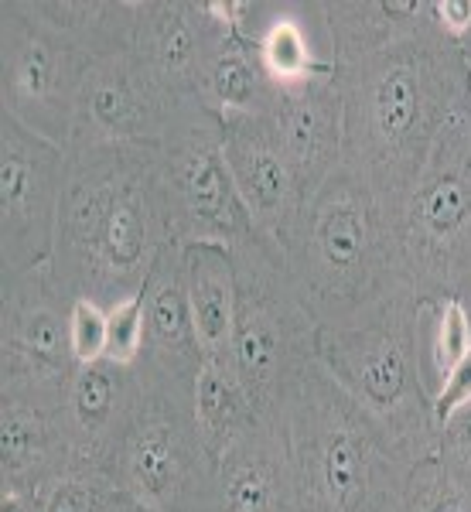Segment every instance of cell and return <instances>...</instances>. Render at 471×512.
Returning a JSON list of instances; mask_svg holds the SVG:
<instances>
[{
    "label": "cell",
    "instance_id": "6da1fadb",
    "mask_svg": "<svg viewBox=\"0 0 471 512\" xmlns=\"http://www.w3.org/2000/svg\"><path fill=\"white\" fill-rule=\"evenodd\" d=\"M342 96V164L393 212L448 120L471 103V76L431 0L314 4Z\"/></svg>",
    "mask_w": 471,
    "mask_h": 512
},
{
    "label": "cell",
    "instance_id": "7a4b0ae2",
    "mask_svg": "<svg viewBox=\"0 0 471 512\" xmlns=\"http://www.w3.org/2000/svg\"><path fill=\"white\" fill-rule=\"evenodd\" d=\"M175 243L161 147H72L52 274L72 297H137Z\"/></svg>",
    "mask_w": 471,
    "mask_h": 512
},
{
    "label": "cell",
    "instance_id": "3957f363",
    "mask_svg": "<svg viewBox=\"0 0 471 512\" xmlns=\"http://www.w3.org/2000/svg\"><path fill=\"white\" fill-rule=\"evenodd\" d=\"M301 512H400L417 458L311 362L277 414Z\"/></svg>",
    "mask_w": 471,
    "mask_h": 512
},
{
    "label": "cell",
    "instance_id": "277c9868",
    "mask_svg": "<svg viewBox=\"0 0 471 512\" xmlns=\"http://www.w3.org/2000/svg\"><path fill=\"white\" fill-rule=\"evenodd\" d=\"M284 256L321 328L410 291L393 212L345 164L308 198Z\"/></svg>",
    "mask_w": 471,
    "mask_h": 512
},
{
    "label": "cell",
    "instance_id": "5b68a950",
    "mask_svg": "<svg viewBox=\"0 0 471 512\" xmlns=\"http://www.w3.org/2000/svg\"><path fill=\"white\" fill-rule=\"evenodd\" d=\"M434 304L413 291L390 294L359 318L318 332V362L345 393L369 410L413 458L437 451L434 379L427 325Z\"/></svg>",
    "mask_w": 471,
    "mask_h": 512
},
{
    "label": "cell",
    "instance_id": "8992f818",
    "mask_svg": "<svg viewBox=\"0 0 471 512\" xmlns=\"http://www.w3.org/2000/svg\"><path fill=\"white\" fill-rule=\"evenodd\" d=\"M229 253L236 263V328L229 352L256 414L277 420L294 383L318 362L321 325L274 239L253 236Z\"/></svg>",
    "mask_w": 471,
    "mask_h": 512
},
{
    "label": "cell",
    "instance_id": "52a82bcc",
    "mask_svg": "<svg viewBox=\"0 0 471 512\" xmlns=\"http://www.w3.org/2000/svg\"><path fill=\"white\" fill-rule=\"evenodd\" d=\"M400 263L410 291L437 304L471 284V103L441 130L396 209Z\"/></svg>",
    "mask_w": 471,
    "mask_h": 512
},
{
    "label": "cell",
    "instance_id": "ba28073f",
    "mask_svg": "<svg viewBox=\"0 0 471 512\" xmlns=\"http://www.w3.org/2000/svg\"><path fill=\"white\" fill-rule=\"evenodd\" d=\"M134 420L123 431L110 482L157 512H212L216 458L195 424V383L144 379Z\"/></svg>",
    "mask_w": 471,
    "mask_h": 512
},
{
    "label": "cell",
    "instance_id": "9c48e42d",
    "mask_svg": "<svg viewBox=\"0 0 471 512\" xmlns=\"http://www.w3.org/2000/svg\"><path fill=\"white\" fill-rule=\"evenodd\" d=\"M89 65L82 48L31 11V0L0 4V113L72 147Z\"/></svg>",
    "mask_w": 471,
    "mask_h": 512
},
{
    "label": "cell",
    "instance_id": "30bf717a",
    "mask_svg": "<svg viewBox=\"0 0 471 512\" xmlns=\"http://www.w3.org/2000/svg\"><path fill=\"white\" fill-rule=\"evenodd\" d=\"M171 229L178 246H236L263 236L229 175L222 120L212 110L192 113L161 147Z\"/></svg>",
    "mask_w": 471,
    "mask_h": 512
},
{
    "label": "cell",
    "instance_id": "8fae6325",
    "mask_svg": "<svg viewBox=\"0 0 471 512\" xmlns=\"http://www.w3.org/2000/svg\"><path fill=\"white\" fill-rule=\"evenodd\" d=\"M72 301L52 263L0 274V390L65 400L79 369L69 345Z\"/></svg>",
    "mask_w": 471,
    "mask_h": 512
},
{
    "label": "cell",
    "instance_id": "7c38bea8",
    "mask_svg": "<svg viewBox=\"0 0 471 512\" xmlns=\"http://www.w3.org/2000/svg\"><path fill=\"white\" fill-rule=\"evenodd\" d=\"M69 147L0 113V267L4 274L52 260Z\"/></svg>",
    "mask_w": 471,
    "mask_h": 512
},
{
    "label": "cell",
    "instance_id": "4fadbf2b",
    "mask_svg": "<svg viewBox=\"0 0 471 512\" xmlns=\"http://www.w3.org/2000/svg\"><path fill=\"white\" fill-rule=\"evenodd\" d=\"M198 110L205 106H185L164 89L137 48H123L89 65L72 147H164Z\"/></svg>",
    "mask_w": 471,
    "mask_h": 512
},
{
    "label": "cell",
    "instance_id": "5bb4252c",
    "mask_svg": "<svg viewBox=\"0 0 471 512\" xmlns=\"http://www.w3.org/2000/svg\"><path fill=\"white\" fill-rule=\"evenodd\" d=\"M229 31L212 0H137V55L185 106H205V79Z\"/></svg>",
    "mask_w": 471,
    "mask_h": 512
},
{
    "label": "cell",
    "instance_id": "9a60e30c",
    "mask_svg": "<svg viewBox=\"0 0 471 512\" xmlns=\"http://www.w3.org/2000/svg\"><path fill=\"white\" fill-rule=\"evenodd\" d=\"M144 393L137 366H117L110 359L86 362L69 379L62 400V424L72 444V475H96L110 482V465L123 431L134 420Z\"/></svg>",
    "mask_w": 471,
    "mask_h": 512
},
{
    "label": "cell",
    "instance_id": "2e32d148",
    "mask_svg": "<svg viewBox=\"0 0 471 512\" xmlns=\"http://www.w3.org/2000/svg\"><path fill=\"white\" fill-rule=\"evenodd\" d=\"M222 151L253 226L284 250L311 195L277 147L267 117L222 120Z\"/></svg>",
    "mask_w": 471,
    "mask_h": 512
},
{
    "label": "cell",
    "instance_id": "e0dca14e",
    "mask_svg": "<svg viewBox=\"0 0 471 512\" xmlns=\"http://www.w3.org/2000/svg\"><path fill=\"white\" fill-rule=\"evenodd\" d=\"M277 147L291 161L304 192L314 195L342 164V96L335 72L301 86H277V99L267 113Z\"/></svg>",
    "mask_w": 471,
    "mask_h": 512
},
{
    "label": "cell",
    "instance_id": "ac0fdd59",
    "mask_svg": "<svg viewBox=\"0 0 471 512\" xmlns=\"http://www.w3.org/2000/svg\"><path fill=\"white\" fill-rule=\"evenodd\" d=\"M144 352L137 373L154 383H195L202 345L185 287V246L171 243L154 263L144 291Z\"/></svg>",
    "mask_w": 471,
    "mask_h": 512
},
{
    "label": "cell",
    "instance_id": "d6986e66",
    "mask_svg": "<svg viewBox=\"0 0 471 512\" xmlns=\"http://www.w3.org/2000/svg\"><path fill=\"white\" fill-rule=\"evenodd\" d=\"M76 472L62 400L0 390V489L48 492Z\"/></svg>",
    "mask_w": 471,
    "mask_h": 512
},
{
    "label": "cell",
    "instance_id": "ffe728a7",
    "mask_svg": "<svg viewBox=\"0 0 471 512\" xmlns=\"http://www.w3.org/2000/svg\"><path fill=\"white\" fill-rule=\"evenodd\" d=\"M212 512H301L291 451L277 420L260 417L216 458Z\"/></svg>",
    "mask_w": 471,
    "mask_h": 512
},
{
    "label": "cell",
    "instance_id": "44dd1931",
    "mask_svg": "<svg viewBox=\"0 0 471 512\" xmlns=\"http://www.w3.org/2000/svg\"><path fill=\"white\" fill-rule=\"evenodd\" d=\"M185 287L202 355L229 352L236 328V263L226 246H185Z\"/></svg>",
    "mask_w": 471,
    "mask_h": 512
},
{
    "label": "cell",
    "instance_id": "7402d4cb",
    "mask_svg": "<svg viewBox=\"0 0 471 512\" xmlns=\"http://www.w3.org/2000/svg\"><path fill=\"white\" fill-rule=\"evenodd\" d=\"M192 400L198 434H202L212 458H219L246 427H253L260 420L253 407V396L233 362V352L202 355Z\"/></svg>",
    "mask_w": 471,
    "mask_h": 512
},
{
    "label": "cell",
    "instance_id": "603a6c76",
    "mask_svg": "<svg viewBox=\"0 0 471 512\" xmlns=\"http://www.w3.org/2000/svg\"><path fill=\"white\" fill-rule=\"evenodd\" d=\"M274 99H277V86L260 62L256 35L229 31L222 48L216 52V59H212L209 79H205V106L219 120L267 117Z\"/></svg>",
    "mask_w": 471,
    "mask_h": 512
},
{
    "label": "cell",
    "instance_id": "cb8c5ba5",
    "mask_svg": "<svg viewBox=\"0 0 471 512\" xmlns=\"http://www.w3.org/2000/svg\"><path fill=\"white\" fill-rule=\"evenodd\" d=\"M31 11L89 59L134 48L137 0H31Z\"/></svg>",
    "mask_w": 471,
    "mask_h": 512
},
{
    "label": "cell",
    "instance_id": "d4e9b609",
    "mask_svg": "<svg viewBox=\"0 0 471 512\" xmlns=\"http://www.w3.org/2000/svg\"><path fill=\"white\" fill-rule=\"evenodd\" d=\"M256 52L274 79V86H301V82L332 76V59L318 55L308 38V28L294 11H280L256 31Z\"/></svg>",
    "mask_w": 471,
    "mask_h": 512
},
{
    "label": "cell",
    "instance_id": "484cf974",
    "mask_svg": "<svg viewBox=\"0 0 471 512\" xmlns=\"http://www.w3.org/2000/svg\"><path fill=\"white\" fill-rule=\"evenodd\" d=\"M471 352V318L461 297H444L434 304L431 325H427V362L431 379L441 383L444 376Z\"/></svg>",
    "mask_w": 471,
    "mask_h": 512
},
{
    "label": "cell",
    "instance_id": "4316f807",
    "mask_svg": "<svg viewBox=\"0 0 471 512\" xmlns=\"http://www.w3.org/2000/svg\"><path fill=\"white\" fill-rule=\"evenodd\" d=\"M144 352V301L127 297V301L106 308V355L103 359L117 366H137Z\"/></svg>",
    "mask_w": 471,
    "mask_h": 512
},
{
    "label": "cell",
    "instance_id": "83f0119b",
    "mask_svg": "<svg viewBox=\"0 0 471 512\" xmlns=\"http://www.w3.org/2000/svg\"><path fill=\"white\" fill-rule=\"evenodd\" d=\"M120 489L96 475H65L45 492V512H110Z\"/></svg>",
    "mask_w": 471,
    "mask_h": 512
},
{
    "label": "cell",
    "instance_id": "f1b7e54d",
    "mask_svg": "<svg viewBox=\"0 0 471 512\" xmlns=\"http://www.w3.org/2000/svg\"><path fill=\"white\" fill-rule=\"evenodd\" d=\"M434 458L441 461L444 475L465 495H471V403L454 410L441 424Z\"/></svg>",
    "mask_w": 471,
    "mask_h": 512
},
{
    "label": "cell",
    "instance_id": "f546056e",
    "mask_svg": "<svg viewBox=\"0 0 471 512\" xmlns=\"http://www.w3.org/2000/svg\"><path fill=\"white\" fill-rule=\"evenodd\" d=\"M69 345L76 366L99 362L106 355V308L89 297H76L69 311Z\"/></svg>",
    "mask_w": 471,
    "mask_h": 512
},
{
    "label": "cell",
    "instance_id": "4dcf8cb0",
    "mask_svg": "<svg viewBox=\"0 0 471 512\" xmlns=\"http://www.w3.org/2000/svg\"><path fill=\"white\" fill-rule=\"evenodd\" d=\"M465 403H471V352L451 369L448 376L441 379V383H437V390H434V420H437V427H441L444 420L454 414V410L465 407Z\"/></svg>",
    "mask_w": 471,
    "mask_h": 512
},
{
    "label": "cell",
    "instance_id": "1f68e13d",
    "mask_svg": "<svg viewBox=\"0 0 471 512\" xmlns=\"http://www.w3.org/2000/svg\"><path fill=\"white\" fill-rule=\"evenodd\" d=\"M0 512H45V492L0 489Z\"/></svg>",
    "mask_w": 471,
    "mask_h": 512
},
{
    "label": "cell",
    "instance_id": "d6a6232c",
    "mask_svg": "<svg viewBox=\"0 0 471 512\" xmlns=\"http://www.w3.org/2000/svg\"><path fill=\"white\" fill-rule=\"evenodd\" d=\"M110 512H157L151 506H144V502H137V499H130V495H117V502H113V509Z\"/></svg>",
    "mask_w": 471,
    "mask_h": 512
},
{
    "label": "cell",
    "instance_id": "836d02e7",
    "mask_svg": "<svg viewBox=\"0 0 471 512\" xmlns=\"http://www.w3.org/2000/svg\"><path fill=\"white\" fill-rule=\"evenodd\" d=\"M461 52H465V62H468V76H471V28H468V35L461 38Z\"/></svg>",
    "mask_w": 471,
    "mask_h": 512
},
{
    "label": "cell",
    "instance_id": "e575fe53",
    "mask_svg": "<svg viewBox=\"0 0 471 512\" xmlns=\"http://www.w3.org/2000/svg\"><path fill=\"white\" fill-rule=\"evenodd\" d=\"M461 304H465V311H468V318H471V284L461 291Z\"/></svg>",
    "mask_w": 471,
    "mask_h": 512
}]
</instances>
